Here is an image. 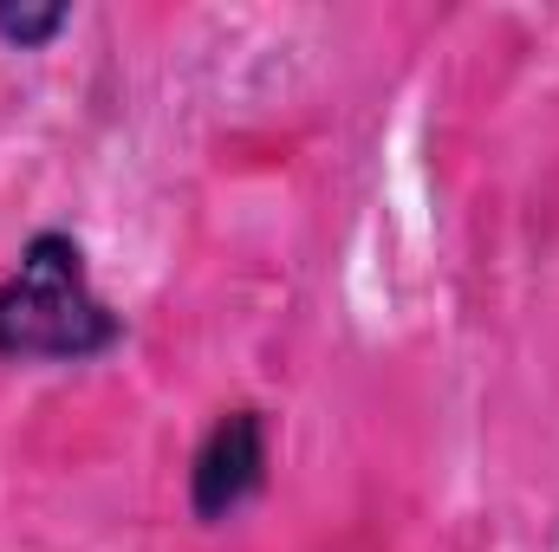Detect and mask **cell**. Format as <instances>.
Masks as SVG:
<instances>
[{
	"instance_id": "cell-2",
	"label": "cell",
	"mask_w": 559,
	"mask_h": 552,
	"mask_svg": "<svg viewBox=\"0 0 559 552\" xmlns=\"http://www.w3.org/2000/svg\"><path fill=\"white\" fill-rule=\"evenodd\" d=\"M261 475H267V429L254 410H228L195 448V468H189V501L202 520H228L241 501L261 494Z\"/></svg>"
},
{
	"instance_id": "cell-3",
	"label": "cell",
	"mask_w": 559,
	"mask_h": 552,
	"mask_svg": "<svg viewBox=\"0 0 559 552\" xmlns=\"http://www.w3.org/2000/svg\"><path fill=\"white\" fill-rule=\"evenodd\" d=\"M66 20H72L66 7H0V39L20 46V52H33V46H46Z\"/></svg>"
},
{
	"instance_id": "cell-1",
	"label": "cell",
	"mask_w": 559,
	"mask_h": 552,
	"mask_svg": "<svg viewBox=\"0 0 559 552\" xmlns=\"http://www.w3.org/2000/svg\"><path fill=\"white\" fill-rule=\"evenodd\" d=\"M118 345L111 305L92 292L85 254L72 235H33L20 267L0 286V358H52L79 364Z\"/></svg>"
}]
</instances>
